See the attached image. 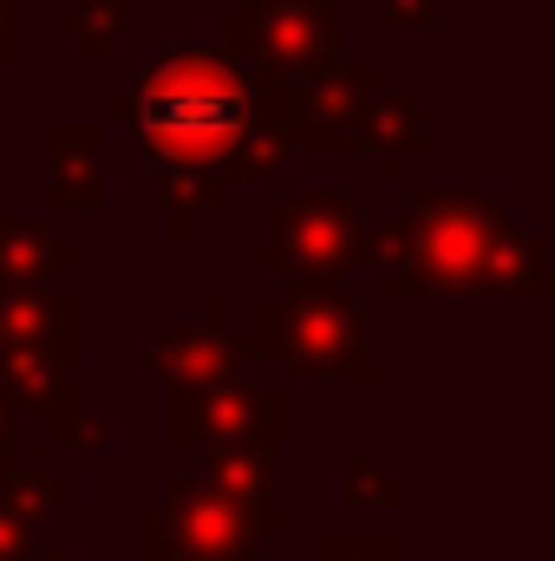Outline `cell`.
<instances>
[{
    "label": "cell",
    "instance_id": "cell-1",
    "mask_svg": "<svg viewBox=\"0 0 555 561\" xmlns=\"http://www.w3.org/2000/svg\"><path fill=\"white\" fill-rule=\"evenodd\" d=\"M249 112L256 79L209 39H170L138 92H112V118L138 125L150 170H223Z\"/></svg>",
    "mask_w": 555,
    "mask_h": 561
},
{
    "label": "cell",
    "instance_id": "cell-2",
    "mask_svg": "<svg viewBox=\"0 0 555 561\" xmlns=\"http://www.w3.org/2000/svg\"><path fill=\"white\" fill-rule=\"evenodd\" d=\"M249 353L281 359L294 379H347L373 386V346H366V307L347 294V280H294L256 313V333H242Z\"/></svg>",
    "mask_w": 555,
    "mask_h": 561
},
{
    "label": "cell",
    "instance_id": "cell-3",
    "mask_svg": "<svg viewBox=\"0 0 555 561\" xmlns=\"http://www.w3.org/2000/svg\"><path fill=\"white\" fill-rule=\"evenodd\" d=\"M510 216L477 190H424L406 203L399 216V236H406V255H412L418 294H490V249H497V229Z\"/></svg>",
    "mask_w": 555,
    "mask_h": 561
},
{
    "label": "cell",
    "instance_id": "cell-4",
    "mask_svg": "<svg viewBox=\"0 0 555 561\" xmlns=\"http://www.w3.org/2000/svg\"><path fill=\"white\" fill-rule=\"evenodd\" d=\"M340 39H347V7L333 0H242L229 13L236 66L249 59L269 85L320 72L327 59H340Z\"/></svg>",
    "mask_w": 555,
    "mask_h": 561
},
{
    "label": "cell",
    "instance_id": "cell-5",
    "mask_svg": "<svg viewBox=\"0 0 555 561\" xmlns=\"http://www.w3.org/2000/svg\"><path fill=\"white\" fill-rule=\"evenodd\" d=\"M360 249H366V216L333 190L287 196L262 229V262L287 280H340L347 268H360Z\"/></svg>",
    "mask_w": 555,
    "mask_h": 561
},
{
    "label": "cell",
    "instance_id": "cell-6",
    "mask_svg": "<svg viewBox=\"0 0 555 561\" xmlns=\"http://www.w3.org/2000/svg\"><path fill=\"white\" fill-rule=\"evenodd\" d=\"M287 399L275 386L249 379H216L170 392V444L177 450H281Z\"/></svg>",
    "mask_w": 555,
    "mask_h": 561
},
{
    "label": "cell",
    "instance_id": "cell-7",
    "mask_svg": "<svg viewBox=\"0 0 555 561\" xmlns=\"http://www.w3.org/2000/svg\"><path fill=\"white\" fill-rule=\"evenodd\" d=\"M373 59H327L320 72L294 79V85H256L262 105L287 125L294 150H340L360 125V105L373 99Z\"/></svg>",
    "mask_w": 555,
    "mask_h": 561
},
{
    "label": "cell",
    "instance_id": "cell-8",
    "mask_svg": "<svg viewBox=\"0 0 555 561\" xmlns=\"http://www.w3.org/2000/svg\"><path fill=\"white\" fill-rule=\"evenodd\" d=\"M138 542L144 561H256V529L190 477L170 483V503L144 510Z\"/></svg>",
    "mask_w": 555,
    "mask_h": 561
},
{
    "label": "cell",
    "instance_id": "cell-9",
    "mask_svg": "<svg viewBox=\"0 0 555 561\" xmlns=\"http://www.w3.org/2000/svg\"><path fill=\"white\" fill-rule=\"evenodd\" d=\"M249 366V340L229 327V307L223 300H203L196 327L183 333H150L144 346V373L170 392H190V386H216V379H242Z\"/></svg>",
    "mask_w": 555,
    "mask_h": 561
},
{
    "label": "cell",
    "instance_id": "cell-10",
    "mask_svg": "<svg viewBox=\"0 0 555 561\" xmlns=\"http://www.w3.org/2000/svg\"><path fill=\"white\" fill-rule=\"evenodd\" d=\"M190 483L209 490V496H223V503L256 529V542H262V536H281L275 450H203V463H196Z\"/></svg>",
    "mask_w": 555,
    "mask_h": 561
},
{
    "label": "cell",
    "instance_id": "cell-11",
    "mask_svg": "<svg viewBox=\"0 0 555 561\" xmlns=\"http://www.w3.org/2000/svg\"><path fill=\"white\" fill-rule=\"evenodd\" d=\"M431 118H438L431 112V92H373L360 105L353 138L373 150V170L393 183V176H406V163L431 144Z\"/></svg>",
    "mask_w": 555,
    "mask_h": 561
},
{
    "label": "cell",
    "instance_id": "cell-12",
    "mask_svg": "<svg viewBox=\"0 0 555 561\" xmlns=\"http://www.w3.org/2000/svg\"><path fill=\"white\" fill-rule=\"evenodd\" d=\"M46 150V176H53V203L59 209H105L112 196V157H105V125H79L59 118Z\"/></svg>",
    "mask_w": 555,
    "mask_h": 561
},
{
    "label": "cell",
    "instance_id": "cell-13",
    "mask_svg": "<svg viewBox=\"0 0 555 561\" xmlns=\"http://www.w3.org/2000/svg\"><path fill=\"white\" fill-rule=\"evenodd\" d=\"M66 346H13L0 353V392L13 412H39V419H59L72 412V386H66Z\"/></svg>",
    "mask_w": 555,
    "mask_h": 561
},
{
    "label": "cell",
    "instance_id": "cell-14",
    "mask_svg": "<svg viewBox=\"0 0 555 561\" xmlns=\"http://www.w3.org/2000/svg\"><path fill=\"white\" fill-rule=\"evenodd\" d=\"M72 503H79V483L53 470V444H39V450H7V457H0V510L39 523L46 510H72Z\"/></svg>",
    "mask_w": 555,
    "mask_h": 561
},
{
    "label": "cell",
    "instance_id": "cell-15",
    "mask_svg": "<svg viewBox=\"0 0 555 561\" xmlns=\"http://www.w3.org/2000/svg\"><path fill=\"white\" fill-rule=\"evenodd\" d=\"M72 340H79L72 300L39 294V287H0V353H13V346H66L72 353Z\"/></svg>",
    "mask_w": 555,
    "mask_h": 561
},
{
    "label": "cell",
    "instance_id": "cell-16",
    "mask_svg": "<svg viewBox=\"0 0 555 561\" xmlns=\"http://www.w3.org/2000/svg\"><path fill=\"white\" fill-rule=\"evenodd\" d=\"M79 262V242L46 222H0V287H33L46 275H66Z\"/></svg>",
    "mask_w": 555,
    "mask_h": 561
},
{
    "label": "cell",
    "instance_id": "cell-17",
    "mask_svg": "<svg viewBox=\"0 0 555 561\" xmlns=\"http://www.w3.org/2000/svg\"><path fill=\"white\" fill-rule=\"evenodd\" d=\"M229 176L223 170H150L144 176V209L170 222V236H190L203 209H223Z\"/></svg>",
    "mask_w": 555,
    "mask_h": 561
},
{
    "label": "cell",
    "instance_id": "cell-18",
    "mask_svg": "<svg viewBox=\"0 0 555 561\" xmlns=\"http://www.w3.org/2000/svg\"><path fill=\"white\" fill-rule=\"evenodd\" d=\"M550 280V249L523 229V222H503L497 229V249H490V294H517V300H543Z\"/></svg>",
    "mask_w": 555,
    "mask_h": 561
},
{
    "label": "cell",
    "instance_id": "cell-19",
    "mask_svg": "<svg viewBox=\"0 0 555 561\" xmlns=\"http://www.w3.org/2000/svg\"><path fill=\"white\" fill-rule=\"evenodd\" d=\"M287 157H294V138H287V125H281L275 112L262 105V92H256V112H249V125L236 131L229 157H223V176H249V183H262V176H275Z\"/></svg>",
    "mask_w": 555,
    "mask_h": 561
},
{
    "label": "cell",
    "instance_id": "cell-20",
    "mask_svg": "<svg viewBox=\"0 0 555 561\" xmlns=\"http://www.w3.org/2000/svg\"><path fill=\"white\" fill-rule=\"evenodd\" d=\"M53 26L59 33H79V53L86 59H105L112 39L125 33V7L118 0H66V7H53Z\"/></svg>",
    "mask_w": 555,
    "mask_h": 561
},
{
    "label": "cell",
    "instance_id": "cell-21",
    "mask_svg": "<svg viewBox=\"0 0 555 561\" xmlns=\"http://www.w3.org/2000/svg\"><path fill=\"white\" fill-rule=\"evenodd\" d=\"M347 496H353L360 510H399V503H406V477H386L373 450H353V463H347Z\"/></svg>",
    "mask_w": 555,
    "mask_h": 561
},
{
    "label": "cell",
    "instance_id": "cell-22",
    "mask_svg": "<svg viewBox=\"0 0 555 561\" xmlns=\"http://www.w3.org/2000/svg\"><path fill=\"white\" fill-rule=\"evenodd\" d=\"M320 561H412V556L393 536H327L320 542Z\"/></svg>",
    "mask_w": 555,
    "mask_h": 561
},
{
    "label": "cell",
    "instance_id": "cell-23",
    "mask_svg": "<svg viewBox=\"0 0 555 561\" xmlns=\"http://www.w3.org/2000/svg\"><path fill=\"white\" fill-rule=\"evenodd\" d=\"M33 556H39V523L0 510V561H33Z\"/></svg>",
    "mask_w": 555,
    "mask_h": 561
},
{
    "label": "cell",
    "instance_id": "cell-24",
    "mask_svg": "<svg viewBox=\"0 0 555 561\" xmlns=\"http://www.w3.org/2000/svg\"><path fill=\"white\" fill-rule=\"evenodd\" d=\"M380 7H386L393 26H418V33L438 26V0H380Z\"/></svg>",
    "mask_w": 555,
    "mask_h": 561
},
{
    "label": "cell",
    "instance_id": "cell-25",
    "mask_svg": "<svg viewBox=\"0 0 555 561\" xmlns=\"http://www.w3.org/2000/svg\"><path fill=\"white\" fill-rule=\"evenodd\" d=\"M13 419H20V412H13V405H7V392H0V457L13 450Z\"/></svg>",
    "mask_w": 555,
    "mask_h": 561
},
{
    "label": "cell",
    "instance_id": "cell-26",
    "mask_svg": "<svg viewBox=\"0 0 555 561\" xmlns=\"http://www.w3.org/2000/svg\"><path fill=\"white\" fill-rule=\"evenodd\" d=\"M13 53V0H0V59Z\"/></svg>",
    "mask_w": 555,
    "mask_h": 561
},
{
    "label": "cell",
    "instance_id": "cell-27",
    "mask_svg": "<svg viewBox=\"0 0 555 561\" xmlns=\"http://www.w3.org/2000/svg\"><path fill=\"white\" fill-rule=\"evenodd\" d=\"M33 561H86V556H72V549H39Z\"/></svg>",
    "mask_w": 555,
    "mask_h": 561
}]
</instances>
